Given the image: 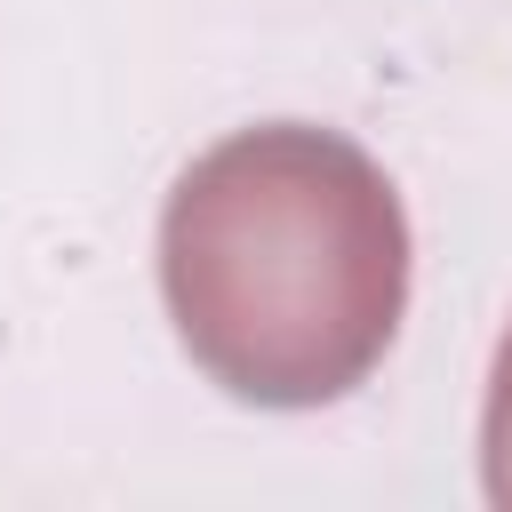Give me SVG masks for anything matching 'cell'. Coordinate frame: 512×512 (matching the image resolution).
<instances>
[{"instance_id": "obj_1", "label": "cell", "mask_w": 512, "mask_h": 512, "mask_svg": "<svg viewBox=\"0 0 512 512\" xmlns=\"http://www.w3.org/2000/svg\"><path fill=\"white\" fill-rule=\"evenodd\" d=\"M160 296L184 352L232 400L328 408L368 384L400 336V192L336 128H240L208 144L160 208Z\"/></svg>"}, {"instance_id": "obj_2", "label": "cell", "mask_w": 512, "mask_h": 512, "mask_svg": "<svg viewBox=\"0 0 512 512\" xmlns=\"http://www.w3.org/2000/svg\"><path fill=\"white\" fill-rule=\"evenodd\" d=\"M480 472H488V504L512 512V328L496 336L488 360V408H480Z\"/></svg>"}]
</instances>
